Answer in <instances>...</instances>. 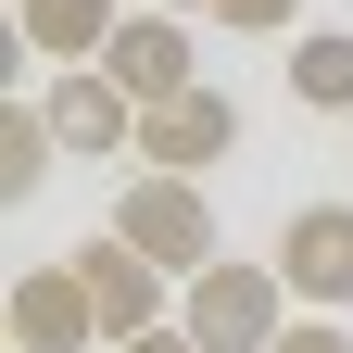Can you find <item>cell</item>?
<instances>
[{
  "mask_svg": "<svg viewBox=\"0 0 353 353\" xmlns=\"http://www.w3.org/2000/svg\"><path fill=\"white\" fill-rule=\"evenodd\" d=\"M176 328H190L202 353H265L290 328V278L278 265H240V252H214L190 290H176Z\"/></svg>",
  "mask_w": 353,
  "mask_h": 353,
  "instance_id": "1",
  "label": "cell"
},
{
  "mask_svg": "<svg viewBox=\"0 0 353 353\" xmlns=\"http://www.w3.org/2000/svg\"><path fill=\"white\" fill-rule=\"evenodd\" d=\"M114 228H126V240H139V252L164 265V278H176V290H190V278H202V265H214V252H228V240H214V202H202V176H152V164H139V176H126V202H114Z\"/></svg>",
  "mask_w": 353,
  "mask_h": 353,
  "instance_id": "2",
  "label": "cell"
},
{
  "mask_svg": "<svg viewBox=\"0 0 353 353\" xmlns=\"http://www.w3.org/2000/svg\"><path fill=\"white\" fill-rule=\"evenodd\" d=\"M76 278H88V303H101V353L176 316V278H164V265H152L139 240H126V228H101V240H76Z\"/></svg>",
  "mask_w": 353,
  "mask_h": 353,
  "instance_id": "3",
  "label": "cell"
},
{
  "mask_svg": "<svg viewBox=\"0 0 353 353\" xmlns=\"http://www.w3.org/2000/svg\"><path fill=\"white\" fill-rule=\"evenodd\" d=\"M228 152H240V101H228V88H176V101H139V152H126V164L202 176V164H228Z\"/></svg>",
  "mask_w": 353,
  "mask_h": 353,
  "instance_id": "4",
  "label": "cell"
},
{
  "mask_svg": "<svg viewBox=\"0 0 353 353\" xmlns=\"http://www.w3.org/2000/svg\"><path fill=\"white\" fill-rule=\"evenodd\" d=\"M38 114H51V139L76 164H114V152H139V88H114L101 63H63L51 88H38Z\"/></svg>",
  "mask_w": 353,
  "mask_h": 353,
  "instance_id": "5",
  "label": "cell"
},
{
  "mask_svg": "<svg viewBox=\"0 0 353 353\" xmlns=\"http://www.w3.org/2000/svg\"><path fill=\"white\" fill-rule=\"evenodd\" d=\"M278 278L303 316H341L353 303V202H303L290 228H278Z\"/></svg>",
  "mask_w": 353,
  "mask_h": 353,
  "instance_id": "6",
  "label": "cell"
},
{
  "mask_svg": "<svg viewBox=\"0 0 353 353\" xmlns=\"http://www.w3.org/2000/svg\"><path fill=\"white\" fill-rule=\"evenodd\" d=\"M88 341H101V303H88L76 252L63 265H26L13 278V353H88Z\"/></svg>",
  "mask_w": 353,
  "mask_h": 353,
  "instance_id": "7",
  "label": "cell"
},
{
  "mask_svg": "<svg viewBox=\"0 0 353 353\" xmlns=\"http://www.w3.org/2000/svg\"><path fill=\"white\" fill-rule=\"evenodd\" d=\"M101 76L114 88H139V101H176V88H202V63H190V13H126L114 26V51H101Z\"/></svg>",
  "mask_w": 353,
  "mask_h": 353,
  "instance_id": "8",
  "label": "cell"
},
{
  "mask_svg": "<svg viewBox=\"0 0 353 353\" xmlns=\"http://www.w3.org/2000/svg\"><path fill=\"white\" fill-rule=\"evenodd\" d=\"M114 26H126L114 0H26V13H13V38H26L38 63H101Z\"/></svg>",
  "mask_w": 353,
  "mask_h": 353,
  "instance_id": "9",
  "label": "cell"
},
{
  "mask_svg": "<svg viewBox=\"0 0 353 353\" xmlns=\"http://www.w3.org/2000/svg\"><path fill=\"white\" fill-rule=\"evenodd\" d=\"M290 101L303 114H353V26H303L290 38Z\"/></svg>",
  "mask_w": 353,
  "mask_h": 353,
  "instance_id": "10",
  "label": "cell"
},
{
  "mask_svg": "<svg viewBox=\"0 0 353 353\" xmlns=\"http://www.w3.org/2000/svg\"><path fill=\"white\" fill-rule=\"evenodd\" d=\"M51 114H38V101H13V114H0V202H38V176H51Z\"/></svg>",
  "mask_w": 353,
  "mask_h": 353,
  "instance_id": "11",
  "label": "cell"
},
{
  "mask_svg": "<svg viewBox=\"0 0 353 353\" xmlns=\"http://www.w3.org/2000/svg\"><path fill=\"white\" fill-rule=\"evenodd\" d=\"M214 26H240V38H290L303 0H214Z\"/></svg>",
  "mask_w": 353,
  "mask_h": 353,
  "instance_id": "12",
  "label": "cell"
},
{
  "mask_svg": "<svg viewBox=\"0 0 353 353\" xmlns=\"http://www.w3.org/2000/svg\"><path fill=\"white\" fill-rule=\"evenodd\" d=\"M265 353H353V328H341V316H290Z\"/></svg>",
  "mask_w": 353,
  "mask_h": 353,
  "instance_id": "13",
  "label": "cell"
},
{
  "mask_svg": "<svg viewBox=\"0 0 353 353\" xmlns=\"http://www.w3.org/2000/svg\"><path fill=\"white\" fill-rule=\"evenodd\" d=\"M114 353H202V341L176 328V316H164V328H139V341H114Z\"/></svg>",
  "mask_w": 353,
  "mask_h": 353,
  "instance_id": "14",
  "label": "cell"
},
{
  "mask_svg": "<svg viewBox=\"0 0 353 353\" xmlns=\"http://www.w3.org/2000/svg\"><path fill=\"white\" fill-rule=\"evenodd\" d=\"M164 13H214V0H164Z\"/></svg>",
  "mask_w": 353,
  "mask_h": 353,
  "instance_id": "15",
  "label": "cell"
}]
</instances>
